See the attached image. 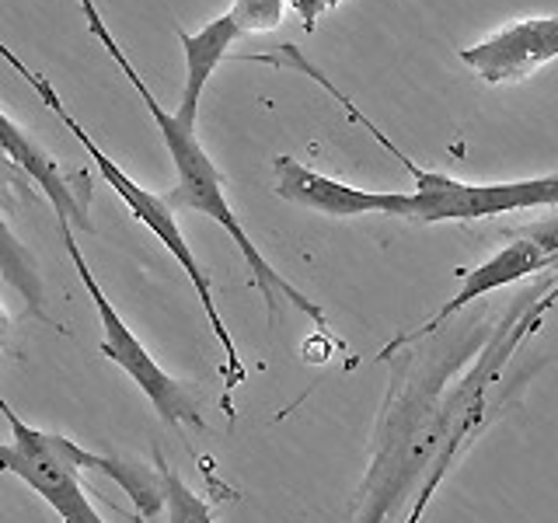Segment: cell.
<instances>
[{
    "instance_id": "obj_1",
    "label": "cell",
    "mask_w": 558,
    "mask_h": 523,
    "mask_svg": "<svg viewBox=\"0 0 558 523\" xmlns=\"http://www.w3.org/2000/svg\"><path fill=\"white\" fill-rule=\"evenodd\" d=\"M493 321L444 328L388 360L391 380L374 426L371 464L353 499V523H391L423 488L447 429V394L493 336Z\"/></svg>"
},
{
    "instance_id": "obj_2",
    "label": "cell",
    "mask_w": 558,
    "mask_h": 523,
    "mask_svg": "<svg viewBox=\"0 0 558 523\" xmlns=\"http://www.w3.org/2000/svg\"><path fill=\"white\" fill-rule=\"evenodd\" d=\"M555 304H558V272H545L537 283L517 293L513 304L496 318L493 336L485 339L475 360H471L461 370V377L453 380V388L447 394L444 443L436 450L429 475L401 523H423L433 496L440 492V485L450 478V471L468 458V450L482 440V433L493 426L499 415H506V409L520 398L523 384L534 374V366H523L520 374H510V363L517 360L520 349L537 336L545 318L555 311Z\"/></svg>"
},
{
    "instance_id": "obj_3",
    "label": "cell",
    "mask_w": 558,
    "mask_h": 523,
    "mask_svg": "<svg viewBox=\"0 0 558 523\" xmlns=\"http://www.w3.org/2000/svg\"><path fill=\"white\" fill-rule=\"evenodd\" d=\"M84 17H87V28H92L95 39L105 46V52L119 63L122 77L133 84V92L140 95V101L147 105L150 119L157 122V133H161L165 147L171 154V165H174V188L168 192V203L171 209H196V214L209 217L214 223H220L231 241L238 244V252L244 258V266L252 272V283L258 287L262 301H266V311H269V321H276V314L283 304H290L293 311H301L304 318H311L318 328H328V318H325V307L318 301H311L304 290H296L283 272H276L269 266V258L258 252V244L248 238L244 231V223L238 220L231 199H227V182H223V171L217 168L214 157L206 154L203 139L196 133V126H189L182 122L174 112H165V105L150 95V87L144 84V77L136 74V66L130 63V57L122 52V46L112 39L109 25L101 22V14L95 8V0H77Z\"/></svg>"
},
{
    "instance_id": "obj_4",
    "label": "cell",
    "mask_w": 558,
    "mask_h": 523,
    "mask_svg": "<svg viewBox=\"0 0 558 523\" xmlns=\"http://www.w3.org/2000/svg\"><path fill=\"white\" fill-rule=\"evenodd\" d=\"M0 60H8L17 74L25 77V84L32 87L35 95L43 98V105H49V112L57 115V119H63V126L77 136V144L92 154V161H95V168L101 171V179L112 185V192L130 206V214L147 227V231L165 244V252L179 262L182 266V272L189 276V283H192V290H196V296H199V304H203V314H206V321H209V328H214V339L220 342V349H223V412L227 415H234V405H231V391L234 388H241L244 384V377H248V370H244V360H241V353H238V342H234V336H231V328L223 325V314H220V307H217V301H214V279H209V272L199 266V258H196V252H192V244L185 241V234H182V227H179V217H174V209H171V203H168V196H157V192H150V188H144L140 182H133L126 171H122L109 154H105L95 139H92V133H87L81 122L66 112V105H63V98L57 95V87L49 84V77H43V74H35V70H28V63L22 60V57H14V49H8L4 42H0Z\"/></svg>"
},
{
    "instance_id": "obj_5",
    "label": "cell",
    "mask_w": 558,
    "mask_h": 523,
    "mask_svg": "<svg viewBox=\"0 0 558 523\" xmlns=\"http://www.w3.org/2000/svg\"><path fill=\"white\" fill-rule=\"evenodd\" d=\"M0 412L11 426V440H0V471L25 482L63 523H105L95 502L87 499L81 471L105 475L112 453H95L63 433L28 426L4 398H0Z\"/></svg>"
},
{
    "instance_id": "obj_6",
    "label": "cell",
    "mask_w": 558,
    "mask_h": 523,
    "mask_svg": "<svg viewBox=\"0 0 558 523\" xmlns=\"http://www.w3.org/2000/svg\"><path fill=\"white\" fill-rule=\"evenodd\" d=\"M360 126L371 133L384 150H391L412 174V223H468V220H488L502 214H527V209H558V171L537 174V179H513V182H461L447 171L423 168L405 150L391 144L388 133H380L371 115H356Z\"/></svg>"
},
{
    "instance_id": "obj_7",
    "label": "cell",
    "mask_w": 558,
    "mask_h": 523,
    "mask_svg": "<svg viewBox=\"0 0 558 523\" xmlns=\"http://www.w3.org/2000/svg\"><path fill=\"white\" fill-rule=\"evenodd\" d=\"M60 227V238L66 244V255L70 262H74V269L81 276V283L87 290V296L95 301V311H98V321H101V356L116 363L122 374H126L140 391H144V398L154 405L157 418H161L165 426L171 429H206V415H203V401L199 394L189 388V384H182L179 377H171L161 363H157L147 345L136 339V331L122 321V314L116 311V304L105 296L101 283L95 279L92 266L84 262L81 255V244H77V231L70 227L66 220H57Z\"/></svg>"
},
{
    "instance_id": "obj_8",
    "label": "cell",
    "mask_w": 558,
    "mask_h": 523,
    "mask_svg": "<svg viewBox=\"0 0 558 523\" xmlns=\"http://www.w3.org/2000/svg\"><path fill=\"white\" fill-rule=\"evenodd\" d=\"M272 185L279 199L311 209V214H322V217H339V220L366 217V214L409 220V206H412V192L356 188L287 154L272 157Z\"/></svg>"
},
{
    "instance_id": "obj_9",
    "label": "cell",
    "mask_w": 558,
    "mask_h": 523,
    "mask_svg": "<svg viewBox=\"0 0 558 523\" xmlns=\"http://www.w3.org/2000/svg\"><path fill=\"white\" fill-rule=\"evenodd\" d=\"M506 241H510V244H502V248L493 258H488V262H482V266L461 272L464 276L461 290L453 293L440 311H433L423 325H415L409 331H398V336L377 353V363H388L395 353H401V349H409L415 342H426L433 336H440V331L450 325V318H458L464 307L482 301V296L496 293V290L510 287V283H520V279H527V276L551 272L548 269V255L541 252L534 241H527V238H506Z\"/></svg>"
},
{
    "instance_id": "obj_10",
    "label": "cell",
    "mask_w": 558,
    "mask_h": 523,
    "mask_svg": "<svg viewBox=\"0 0 558 523\" xmlns=\"http://www.w3.org/2000/svg\"><path fill=\"white\" fill-rule=\"evenodd\" d=\"M0 157L46 192L57 220H66L74 231H84V234L95 231L92 174L63 171L57 157H52L39 139L22 126V122H14L4 109H0Z\"/></svg>"
},
{
    "instance_id": "obj_11",
    "label": "cell",
    "mask_w": 558,
    "mask_h": 523,
    "mask_svg": "<svg viewBox=\"0 0 558 523\" xmlns=\"http://www.w3.org/2000/svg\"><path fill=\"white\" fill-rule=\"evenodd\" d=\"M458 60L493 87L527 81L541 66L558 60V14L510 22L482 42L458 49Z\"/></svg>"
},
{
    "instance_id": "obj_12",
    "label": "cell",
    "mask_w": 558,
    "mask_h": 523,
    "mask_svg": "<svg viewBox=\"0 0 558 523\" xmlns=\"http://www.w3.org/2000/svg\"><path fill=\"white\" fill-rule=\"evenodd\" d=\"M241 28L234 22L231 11H223L214 22H206L199 32H185L179 28V39H182V52H185V84H182V101L174 115L189 126H196L199 119V101H203V92L209 77H214V70L227 60V52L231 46L241 39Z\"/></svg>"
},
{
    "instance_id": "obj_13",
    "label": "cell",
    "mask_w": 558,
    "mask_h": 523,
    "mask_svg": "<svg viewBox=\"0 0 558 523\" xmlns=\"http://www.w3.org/2000/svg\"><path fill=\"white\" fill-rule=\"evenodd\" d=\"M0 165H8L4 157H0ZM0 276H4V283L22 296V304L32 318H39L46 325H57L46 311V283H43V272H39V262H35V255L28 252V244L14 234V227L4 217V209H0Z\"/></svg>"
},
{
    "instance_id": "obj_14",
    "label": "cell",
    "mask_w": 558,
    "mask_h": 523,
    "mask_svg": "<svg viewBox=\"0 0 558 523\" xmlns=\"http://www.w3.org/2000/svg\"><path fill=\"white\" fill-rule=\"evenodd\" d=\"M157 467H161V478H165V513H168V523H217L214 510H209V502L196 492V488H189L182 482L179 471H171L165 461H157Z\"/></svg>"
},
{
    "instance_id": "obj_15",
    "label": "cell",
    "mask_w": 558,
    "mask_h": 523,
    "mask_svg": "<svg viewBox=\"0 0 558 523\" xmlns=\"http://www.w3.org/2000/svg\"><path fill=\"white\" fill-rule=\"evenodd\" d=\"M227 11L234 14V22L244 35H266L283 25L287 0H234Z\"/></svg>"
},
{
    "instance_id": "obj_16",
    "label": "cell",
    "mask_w": 558,
    "mask_h": 523,
    "mask_svg": "<svg viewBox=\"0 0 558 523\" xmlns=\"http://www.w3.org/2000/svg\"><path fill=\"white\" fill-rule=\"evenodd\" d=\"M502 238H527V241H534L537 248L548 255V269L558 272V214L545 217V220H531V223L510 227V231H506Z\"/></svg>"
},
{
    "instance_id": "obj_17",
    "label": "cell",
    "mask_w": 558,
    "mask_h": 523,
    "mask_svg": "<svg viewBox=\"0 0 558 523\" xmlns=\"http://www.w3.org/2000/svg\"><path fill=\"white\" fill-rule=\"evenodd\" d=\"M342 4V0H290V11L301 17L304 32H314V25H318V17L325 11H336Z\"/></svg>"
}]
</instances>
